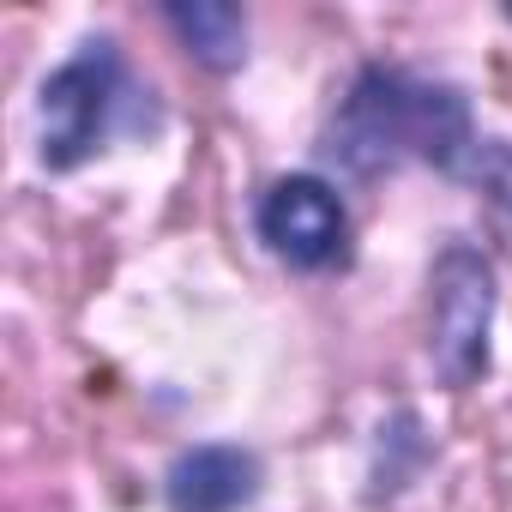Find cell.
Returning <instances> with one entry per match:
<instances>
[{"instance_id": "6da1fadb", "label": "cell", "mask_w": 512, "mask_h": 512, "mask_svg": "<svg viewBox=\"0 0 512 512\" xmlns=\"http://www.w3.org/2000/svg\"><path fill=\"white\" fill-rule=\"evenodd\" d=\"M476 151L470 103L446 79H422L410 67H362L326 127V157L350 175H380L398 163H434L446 175L464 169Z\"/></svg>"}, {"instance_id": "7a4b0ae2", "label": "cell", "mask_w": 512, "mask_h": 512, "mask_svg": "<svg viewBox=\"0 0 512 512\" xmlns=\"http://www.w3.org/2000/svg\"><path fill=\"white\" fill-rule=\"evenodd\" d=\"M127 61L109 37H91L67 67H55L43 79L37 97V151L43 169H79L103 151V139L115 133V115L127 103Z\"/></svg>"}, {"instance_id": "3957f363", "label": "cell", "mask_w": 512, "mask_h": 512, "mask_svg": "<svg viewBox=\"0 0 512 512\" xmlns=\"http://www.w3.org/2000/svg\"><path fill=\"white\" fill-rule=\"evenodd\" d=\"M428 362L434 374L464 392L488 374V326H494V266L470 241L440 247L428 278Z\"/></svg>"}, {"instance_id": "277c9868", "label": "cell", "mask_w": 512, "mask_h": 512, "mask_svg": "<svg viewBox=\"0 0 512 512\" xmlns=\"http://www.w3.org/2000/svg\"><path fill=\"white\" fill-rule=\"evenodd\" d=\"M253 223H260V241L296 272H332L350 260V211H344L338 187L320 175L272 181Z\"/></svg>"}, {"instance_id": "5b68a950", "label": "cell", "mask_w": 512, "mask_h": 512, "mask_svg": "<svg viewBox=\"0 0 512 512\" xmlns=\"http://www.w3.org/2000/svg\"><path fill=\"white\" fill-rule=\"evenodd\" d=\"M260 458H253L247 446H187L169 476H163V500L169 512H241L260 500Z\"/></svg>"}, {"instance_id": "8992f818", "label": "cell", "mask_w": 512, "mask_h": 512, "mask_svg": "<svg viewBox=\"0 0 512 512\" xmlns=\"http://www.w3.org/2000/svg\"><path fill=\"white\" fill-rule=\"evenodd\" d=\"M169 31L187 43V55L211 73H235L247 61V19L241 7H229V0H175V7H163Z\"/></svg>"}, {"instance_id": "52a82bcc", "label": "cell", "mask_w": 512, "mask_h": 512, "mask_svg": "<svg viewBox=\"0 0 512 512\" xmlns=\"http://www.w3.org/2000/svg\"><path fill=\"white\" fill-rule=\"evenodd\" d=\"M458 181L482 187V193H488V199L512 217V145H506V139H476V151L464 157Z\"/></svg>"}, {"instance_id": "ba28073f", "label": "cell", "mask_w": 512, "mask_h": 512, "mask_svg": "<svg viewBox=\"0 0 512 512\" xmlns=\"http://www.w3.org/2000/svg\"><path fill=\"white\" fill-rule=\"evenodd\" d=\"M506 13H512V7H506Z\"/></svg>"}]
</instances>
